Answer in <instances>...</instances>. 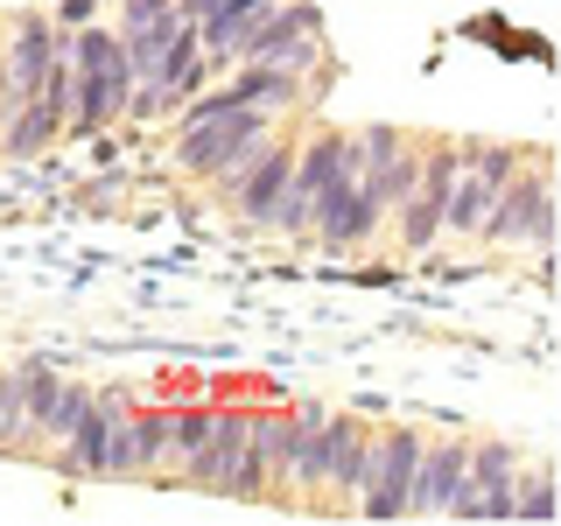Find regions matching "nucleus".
<instances>
[{
  "label": "nucleus",
  "mask_w": 561,
  "mask_h": 526,
  "mask_svg": "<svg viewBox=\"0 0 561 526\" xmlns=\"http://www.w3.org/2000/svg\"><path fill=\"white\" fill-rule=\"evenodd\" d=\"M519 148L513 140H463L456 155V175H449V204H443V239H478V218L491 210L499 183L513 175Z\"/></svg>",
  "instance_id": "7ed1b4c3"
},
{
  "label": "nucleus",
  "mask_w": 561,
  "mask_h": 526,
  "mask_svg": "<svg viewBox=\"0 0 561 526\" xmlns=\"http://www.w3.org/2000/svg\"><path fill=\"white\" fill-rule=\"evenodd\" d=\"M554 464H526L519 470V491H513V519H554L561 513V491H554Z\"/></svg>",
  "instance_id": "a211bd4d"
},
{
  "label": "nucleus",
  "mask_w": 561,
  "mask_h": 526,
  "mask_svg": "<svg viewBox=\"0 0 561 526\" xmlns=\"http://www.w3.org/2000/svg\"><path fill=\"white\" fill-rule=\"evenodd\" d=\"M78 70V64H70ZM127 92H134V64L119 57V64H99V70H78L70 78V119H64V134H105V127H119L127 119Z\"/></svg>",
  "instance_id": "9d476101"
},
{
  "label": "nucleus",
  "mask_w": 561,
  "mask_h": 526,
  "mask_svg": "<svg viewBox=\"0 0 561 526\" xmlns=\"http://www.w3.org/2000/svg\"><path fill=\"white\" fill-rule=\"evenodd\" d=\"M463 464H470V435H428L414 464V491H408V519H449L456 491H463Z\"/></svg>",
  "instance_id": "1a4fd4ad"
},
{
  "label": "nucleus",
  "mask_w": 561,
  "mask_h": 526,
  "mask_svg": "<svg viewBox=\"0 0 561 526\" xmlns=\"http://www.w3.org/2000/svg\"><path fill=\"white\" fill-rule=\"evenodd\" d=\"M245 414H253V408H218V414H210V435L197 443V456L183 464L190 491H218V499H225V484H232V470H239V449H245Z\"/></svg>",
  "instance_id": "f8f14e48"
},
{
  "label": "nucleus",
  "mask_w": 561,
  "mask_h": 526,
  "mask_svg": "<svg viewBox=\"0 0 561 526\" xmlns=\"http://www.w3.org/2000/svg\"><path fill=\"white\" fill-rule=\"evenodd\" d=\"M337 148H344V127H316L309 140H295L288 190H280V204H274V232L288 245H309V218H316V197H323L330 169H337Z\"/></svg>",
  "instance_id": "423d86ee"
},
{
  "label": "nucleus",
  "mask_w": 561,
  "mask_h": 526,
  "mask_svg": "<svg viewBox=\"0 0 561 526\" xmlns=\"http://www.w3.org/2000/svg\"><path fill=\"white\" fill-rule=\"evenodd\" d=\"M519 470H526L519 443H505V435H484V443H470V464H463V491H456L449 519H513V491H519Z\"/></svg>",
  "instance_id": "39448f33"
},
{
  "label": "nucleus",
  "mask_w": 561,
  "mask_h": 526,
  "mask_svg": "<svg viewBox=\"0 0 561 526\" xmlns=\"http://www.w3.org/2000/svg\"><path fill=\"white\" fill-rule=\"evenodd\" d=\"M162 8H169V0H119V35H127V28H140V22H154Z\"/></svg>",
  "instance_id": "412c9836"
},
{
  "label": "nucleus",
  "mask_w": 561,
  "mask_h": 526,
  "mask_svg": "<svg viewBox=\"0 0 561 526\" xmlns=\"http://www.w3.org/2000/svg\"><path fill=\"white\" fill-rule=\"evenodd\" d=\"M210 414L218 408H175V421H169V470H183L190 456H197V443L210 435Z\"/></svg>",
  "instance_id": "aec40b11"
},
{
  "label": "nucleus",
  "mask_w": 561,
  "mask_h": 526,
  "mask_svg": "<svg viewBox=\"0 0 561 526\" xmlns=\"http://www.w3.org/2000/svg\"><path fill=\"white\" fill-rule=\"evenodd\" d=\"M134 408V393L127 386H99L92 393V408H84V421L64 435L57 449H49V464L64 470V478H99V464H105V435H113V421Z\"/></svg>",
  "instance_id": "9b49d317"
},
{
  "label": "nucleus",
  "mask_w": 561,
  "mask_h": 526,
  "mask_svg": "<svg viewBox=\"0 0 561 526\" xmlns=\"http://www.w3.org/2000/svg\"><path fill=\"white\" fill-rule=\"evenodd\" d=\"M169 421L175 408H134V478H162L169 470Z\"/></svg>",
  "instance_id": "dca6fc26"
},
{
  "label": "nucleus",
  "mask_w": 561,
  "mask_h": 526,
  "mask_svg": "<svg viewBox=\"0 0 561 526\" xmlns=\"http://www.w3.org/2000/svg\"><path fill=\"white\" fill-rule=\"evenodd\" d=\"M456 155H463V140H421V175H414L408 204L386 218V232L400 239V253H428V245H443V204H449Z\"/></svg>",
  "instance_id": "20e7f679"
},
{
  "label": "nucleus",
  "mask_w": 561,
  "mask_h": 526,
  "mask_svg": "<svg viewBox=\"0 0 561 526\" xmlns=\"http://www.w3.org/2000/svg\"><path fill=\"white\" fill-rule=\"evenodd\" d=\"M373 443V421L365 414H323V470H316V499L309 513H351V491H358V464Z\"/></svg>",
  "instance_id": "6e6552de"
},
{
  "label": "nucleus",
  "mask_w": 561,
  "mask_h": 526,
  "mask_svg": "<svg viewBox=\"0 0 561 526\" xmlns=\"http://www.w3.org/2000/svg\"><path fill=\"white\" fill-rule=\"evenodd\" d=\"M225 92H232L239 105H260V113H295V105L316 99L309 84L295 78V70H280V64H232Z\"/></svg>",
  "instance_id": "ddd939ff"
},
{
  "label": "nucleus",
  "mask_w": 561,
  "mask_h": 526,
  "mask_svg": "<svg viewBox=\"0 0 561 526\" xmlns=\"http://www.w3.org/2000/svg\"><path fill=\"white\" fill-rule=\"evenodd\" d=\"M554 162L548 155H519L513 175L499 183V197H491V210L478 218V245H491V253H519V245H534L540 260L554 253Z\"/></svg>",
  "instance_id": "f257e3e1"
},
{
  "label": "nucleus",
  "mask_w": 561,
  "mask_h": 526,
  "mask_svg": "<svg viewBox=\"0 0 561 526\" xmlns=\"http://www.w3.org/2000/svg\"><path fill=\"white\" fill-rule=\"evenodd\" d=\"M49 22H57V28H78V22H92V0H64V8L49 14Z\"/></svg>",
  "instance_id": "4be33fe9"
},
{
  "label": "nucleus",
  "mask_w": 561,
  "mask_h": 526,
  "mask_svg": "<svg viewBox=\"0 0 561 526\" xmlns=\"http://www.w3.org/2000/svg\"><path fill=\"white\" fill-rule=\"evenodd\" d=\"M421 443H428V428H379V421H373V443H365V464H358L351 513H358V519H408Z\"/></svg>",
  "instance_id": "f03ea898"
},
{
  "label": "nucleus",
  "mask_w": 561,
  "mask_h": 526,
  "mask_svg": "<svg viewBox=\"0 0 561 526\" xmlns=\"http://www.w3.org/2000/svg\"><path fill=\"white\" fill-rule=\"evenodd\" d=\"M28 428V365H0V456H14Z\"/></svg>",
  "instance_id": "f3484780"
},
{
  "label": "nucleus",
  "mask_w": 561,
  "mask_h": 526,
  "mask_svg": "<svg viewBox=\"0 0 561 526\" xmlns=\"http://www.w3.org/2000/svg\"><path fill=\"white\" fill-rule=\"evenodd\" d=\"M57 134H64V113H57V105H43V99L0 113V155H8V162H35Z\"/></svg>",
  "instance_id": "4468645a"
},
{
  "label": "nucleus",
  "mask_w": 561,
  "mask_h": 526,
  "mask_svg": "<svg viewBox=\"0 0 561 526\" xmlns=\"http://www.w3.org/2000/svg\"><path fill=\"white\" fill-rule=\"evenodd\" d=\"M22 365H28V428L14 443V456H43L49 449V400L64 386V365H49V358H22Z\"/></svg>",
  "instance_id": "2eb2a0df"
},
{
  "label": "nucleus",
  "mask_w": 561,
  "mask_h": 526,
  "mask_svg": "<svg viewBox=\"0 0 561 526\" xmlns=\"http://www.w3.org/2000/svg\"><path fill=\"white\" fill-rule=\"evenodd\" d=\"M92 393H99V386H84V379H70V373H64L57 400H49V449H57L64 435H70V428L84 421V408H92ZM49 449H43V456H49Z\"/></svg>",
  "instance_id": "6ab92c4d"
},
{
  "label": "nucleus",
  "mask_w": 561,
  "mask_h": 526,
  "mask_svg": "<svg viewBox=\"0 0 561 526\" xmlns=\"http://www.w3.org/2000/svg\"><path fill=\"white\" fill-rule=\"evenodd\" d=\"M57 49H64V28L49 14H14L8 43H0V113H14V105L43 92V70L57 64Z\"/></svg>",
  "instance_id": "0eeeda50"
}]
</instances>
